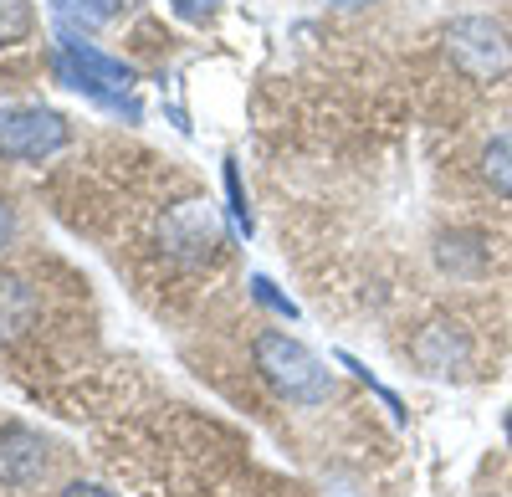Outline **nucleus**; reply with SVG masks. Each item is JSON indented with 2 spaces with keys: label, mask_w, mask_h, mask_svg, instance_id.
Here are the masks:
<instances>
[{
  "label": "nucleus",
  "mask_w": 512,
  "mask_h": 497,
  "mask_svg": "<svg viewBox=\"0 0 512 497\" xmlns=\"http://www.w3.org/2000/svg\"><path fill=\"white\" fill-rule=\"evenodd\" d=\"M52 72H57L62 88L88 93L93 103H103V108H113V113L139 118V103L128 98V88L139 82V72L128 67V62H118V57H103L93 41H82V36L62 31L57 52H52Z\"/></svg>",
  "instance_id": "obj_1"
},
{
  "label": "nucleus",
  "mask_w": 512,
  "mask_h": 497,
  "mask_svg": "<svg viewBox=\"0 0 512 497\" xmlns=\"http://www.w3.org/2000/svg\"><path fill=\"white\" fill-rule=\"evenodd\" d=\"M251 354H256V369H262V380H267L282 400H292V405H323V400L333 395L328 364H323L303 339L282 334V328H267V334H256Z\"/></svg>",
  "instance_id": "obj_2"
},
{
  "label": "nucleus",
  "mask_w": 512,
  "mask_h": 497,
  "mask_svg": "<svg viewBox=\"0 0 512 497\" xmlns=\"http://www.w3.org/2000/svg\"><path fill=\"white\" fill-rule=\"evenodd\" d=\"M446 52L472 82H497L512 72V41L492 16H456L446 26Z\"/></svg>",
  "instance_id": "obj_3"
},
{
  "label": "nucleus",
  "mask_w": 512,
  "mask_h": 497,
  "mask_svg": "<svg viewBox=\"0 0 512 497\" xmlns=\"http://www.w3.org/2000/svg\"><path fill=\"white\" fill-rule=\"evenodd\" d=\"M67 144V123L52 108H0V159L41 164Z\"/></svg>",
  "instance_id": "obj_4"
},
{
  "label": "nucleus",
  "mask_w": 512,
  "mask_h": 497,
  "mask_svg": "<svg viewBox=\"0 0 512 497\" xmlns=\"http://www.w3.org/2000/svg\"><path fill=\"white\" fill-rule=\"evenodd\" d=\"M159 241H164V252L175 262L205 267L210 257H216V246H221V221H216V211H210L205 200H180V205H169V216L159 226Z\"/></svg>",
  "instance_id": "obj_5"
},
{
  "label": "nucleus",
  "mask_w": 512,
  "mask_h": 497,
  "mask_svg": "<svg viewBox=\"0 0 512 497\" xmlns=\"http://www.w3.org/2000/svg\"><path fill=\"white\" fill-rule=\"evenodd\" d=\"M47 472V441L26 426L0 431V487H31Z\"/></svg>",
  "instance_id": "obj_6"
},
{
  "label": "nucleus",
  "mask_w": 512,
  "mask_h": 497,
  "mask_svg": "<svg viewBox=\"0 0 512 497\" xmlns=\"http://www.w3.org/2000/svg\"><path fill=\"white\" fill-rule=\"evenodd\" d=\"M41 318V293L16 277V272H0V344H16L26 339Z\"/></svg>",
  "instance_id": "obj_7"
},
{
  "label": "nucleus",
  "mask_w": 512,
  "mask_h": 497,
  "mask_svg": "<svg viewBox=\"0 0 512 497\" xmlns=\"http://www.w3.org/2000/svg\"><path fill=\"white\" fill-rule=\"evenodd\" d=\"M415 359H420L425 375H456V369L466 364V334L456 323H431L415 339Z\"/></svg>",
  "instance_id": "obj_8"
},
{
  "label": "nucleus",
  "mask_w": 512,
  "mask_h": 497,
  "mask_svg": "<svg viewBox=\"0 0 512 497\" xmlns=\"http://www.w3.org/2000/svg\"><path fill=\"white\" fill-rule=\"evenodd\" d=\"M482 180L512 200V134H497L487 149H482Z\"/></svg>",
  "instance_id": "obj_9"
},
{
  "label": "nucleus",
  "mask_w": 512,
  "mask_h": 497,
  "mask_svg": "<svg viewBox=\"0 0 512 497\" xmlns=\"http://www.w3.org/2000/svg\"><path fill=\"white\" fill-rule=\"evenodd\" d=\"M52 11L62 21H82V26H98L113 16V0H52Z\"/></svg>",
  "instance_id": "obj_10"
},
{
  "label": "nucleus",
  "mask_w": 512,
  "mask_h": 497,
  "mask_svg": "<svg viewBox=\"0 0 512 497\" xmlns=\"http://www.w3.org/2000/svg\"><path fill=\"white\" fill-rule=\"evenodd\" d=\"M251 298L262 303V308H272L277 318L297 323V303H292L287 293H277V282H272V277H262V272H251Z\"/></svg>",
  "instance_id": "obj_11"
},
{
  "label": "nucleus",
  "mask_w": 512,
  "mask_h": 497,
  "mask_svg": "<svg viewBox=\"0 0 512 497\" xmlns=\"http://www.w3.org/2000/svg\"><path fill=\"white\" fill-rule=\"evenodd\" d=\"M226 195H231V216H236V231L251 236V205L241 195V175H236V159H226Z\"/></svg>",
  "instance_id": "obj_12"
},
{
  "label": "nucleus",
  "mask_w": 512,
  "mask_h": 497,
  "mask_svg": "<svg viewBox=\"0 0 512 497\" xmlns=\"http://www.w3.org/2000/svg\"><path fill=\"white\" fill-rule=\"evenodd\" d=\"M338 364H344V369H354V375H359V380H364V385H369V390H374V395L384 400V405L395 410V421H405V405H400V395H390V390H384V385H379V380L369 375V369H364V364H359L354 354H338Z\"/></svg>",
  "instance_id": "obj_13"
},
{
  "label": "nucleus",
  "mask_w": 512,
  "mask_h": 497,
  "mask_svg": "<svg viewBox=\"0 0 512 497\" xmlns=\"http://www.w3.org/2000/svg\"><path fill=\"white\" fill-rule=\"evenodd\" d=\"M169 6H175L185 21H200V16H210V11H216V0H169Z\"/></svg>",
  "instance_id": "obj_14"
},
{
  "label": "nucleus",
  "mask_w": 512,
  "mask_h": 497,
  "mask_svg": "<svg viewBox=\"0 0 512 497\" xmlns=\"http://www.w3.org/2000/svg\"><path fill=\"white\" fill-rule=\"evenodd\" d=\"M11 241H16V211L0 200V252H11Z\"/></svg>",
  "instance_id": "obj_15"
},
{
  "label": "nucleus",
  "mask_w": 512,
  "mask_h": 497,
  "mask_svg": "<svg viewBox=\"0 0 512 497\" xmlns=\"http://www.w3.org/2000/svg\"><path fill=\"white\" fill-rule=\"evenodd\" d=\"M62 497H118V492H108V487H98V482H67Z\"/></svg>",
  "instance_id": "obj_16"
},
{
  "label": "nucleus",
  "mask_w": 512,
  "mask_h": 497,
  "mask_svg": "<svg viewBox=\"0 0 512 497\" xmlns=\"http://www.w3.org/2000/svg\"><path fill=\"white\" fill-rule=\"evenodd\" d=\"M328 6H338V11H349V6H364V0H328Z\"/></svg>",
  "instance_id": "obj_17"
},
{
  "label": "nucleus",
  "mask_w": 512,
  "mask_h": 497,
  "mask_svg": "<svg viewBox=\"0 0 512 497\" xmlns=\"http://www.w3.org/2000/svg\"><path fill=\"white\" fill-rule=\"evenodd\" d=\"M502 431H507V446H512V405H507V421H502Z\"/></svg>",
  "instance_id": "obj_18"
}]
</instances>
